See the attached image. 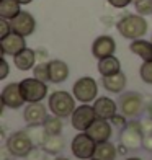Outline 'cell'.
I'll list each match as a JSON object with an SVG mask.
<instances>
[{"label": "cell", "instance_id": "6da1fadb", "mask_svg": "<svg viewBox=\"0 0 152 160\" xmlns=\"http://www.w3.org/2000/svg\"><path fill=\"white\" fill-rule=\"evenodd\" d=\"M118 31L126 39H141L147 33V21L142 15H126L118 21Z\"/></svg>", "mask_w": 152, "mask_h": 160}, {"label": "cell", "instance_id": "7a4b0ae2", "mask_svg": "<svg viewBox=\"0 0 152 160\" xmlns=\"http://www.w3.org/2000/svg\"><path fill=\"white\" fill-rule=\"evenodd\" d=\"M49 110L53 111L54 116H59V118H67L72 116L75 110V101L67 92H54L53 95L49 97Z\"/></svg>", "mask_w": 152, "mask_h": 160}, {"label": "cell", "instance_id": "3957f363", "mask_svg": "<svg viewBox=\"0 0 152 160\" xmlns=\"http://www.w3.org/2000/svg\"><path fill=\"white\" fill-rule=\"evenodd\" d=\"M20 88H21V93H23V98L26 103H38L48 93L46 82H43V80L36 78V77L21 80Z\"/></svg>", "mask_w": 152, "mask_h": 160}, {"label": "cell", "instance_id": "277c9868", "mask_svg": "<svg viewBox=\"0 0 152 160\" xmlns=\"http://www.w3.org/2000/svg\"><path fill=\"white\" fill-rule=\"evenodd\" d=\"M70 149H72V154L77 158L89 160V158H93V154H95V149H97V142L87 132H82V134L74 137Z\"/></svg>", "mask_w": 152, "mask_h": 160}, {"label": "cell", "instance_id": "5b68a950", "mask_svg": "<svg viewBox=\"0 0 152 160\" xmlns=\"http://www.w3.org/2000/svg\"><path fill=\"white\" fill-rule=\"evenodd\" d=\"M97 93H98V85L95 78L92 77H82L74 83V97L79 101H84V103L93 101L97 98Z\"/></svg>", "mask_w": 152, "mask_h": 160}, {"label": "cell", "instance_id": "8992f818", "mask_svg": "<svg viewBox=\"0 0 152 160\" xmlns=\"http://www.w3.org/2000/svg\"><path fill=\"white\" fill-rule=\"evenodd\" d=\"M95 119H97L95 108L89 106V105H80L79 108H75L72 116H70L72 126H74L77 131H87Z\"/></svg>", "mask_w": 152, "mask_h": 160}, {"label": "cell", "instance_id": "52a82bcc", "mask_svg": "<svg viewBox=\"0 0 152 160\" xmlns=\"http://www.w3.org/2000/svg\"><path fill=\"white\" fill-rule=\"evenodd\" d=\"M7 147H8L10 154H13L15 157H26L33 147V142L25 132H15L8 137Z\"/></svg>", "mask_w": 152, "mask_h": 160}, {"label": "cell", "instance_id": "ba28073f", "mask_svg": "<svg viewBox=\"0 0 152 160\" xmlns=\"http://www.w3.org/2000/svg\"><path fill=\"white\" fill-rule=\"evenodd\" d=\"M0 48H2L3 56H17L20 51H23L26 48L25 36L12 31L10 34H7L5 38L0 39Z\"/></svg>", "mask_w": 152, "mask_h": 160}, {"label": "cell", "instance_id": "9c48e42d", "mask_svg": "<svg viewBox=\"0 0 152 160\" xmlns=\"http://www.w3.org/2000/svg\"><path fill=\"white\" fill-rule=\"evenodd\" d=\"M25 103V98H23V93H21V88H20V83H8L2 90V105L3 106H8V108H17L23 106Z\"/></svg>", "mask_w": 152, "mask_h": 160}, {"label": "cell", "instance_id": "30bf717a", "mask_svg": "<svg viewBox=\"0 0 152 160\" xmlns=\"http://www.w3.org/2000/svg\"><path fill=\"white\" fill-rule=\"evenodd\" d=\"M10 23H12V30L21 36H25V38L30 36L36 28V21L31 13L28 12H20L15 18L10 20Z\"/></svg>", "mask_w": 152, "mask_h": 160}, {"label": "cell", "instance_id": "8fae6325", "mask_svg": "<svg viewBox=\"0 0 152 160\" xmlns=\"http://www.w3.org/2000/svg\"><path fill=\"white\" fill-rule=\"evenodd\" d=\"M121 113L126 118H136L142 111V97L137 93H126L121 98Z\"/></svg>", "mask_w": 152, "mask_h": 160}, {"label": "cell", "instance_id": "7c38bea8", "mask_svg": "<svg viewBox=\"0 0 152 160\" xmlns=\"http://www.w3.org/2000/svg\"><path fill=\"white\" fill-rule=\"evenodd\" d=\"M116 51V42L111 36H98L92 44V54L97 59H103V57L113 56Z\"/></svg>", "mask_w": 152, "mask_h": 160}, {"label": "cell", "instance_id": "4fadbf2b", "mask_svg": "<svg viewBox=\"0 0 152 160\" xmlns=\"http://www.w3.org/2000/svg\"><path fill=\"white\" fill-rule=\"evenodd\" d=\"M85 132L89 134L97 144L98 142H105V141L110 139V136H111V126H110V122H108V119L97 118Z\"/></svg>", "mask_w": 152, "mask_h": 160}, {"label": "cell", "instance_id": "5bb4252c", "mask_svg": "<svg viewBox=\"0 0 152 160\" xmlns=\"http://www.w3.org/2000/svg\"><path fill=\"white\" fill-rule=\"evenodd\" d=\"M23 116H25V121L31 126L43 124V122H46V119H48L46 108L41 105V101H38V103H28V106L25 108Z\"/></svg>", "mask_w": 152, "mask_h": 160}, {"label": "cell", "instance_id": "9a60e30c", "mask_svg": "<svg viewBox=\"0 0 152 160\" xmlns=\"http://www.w3.org/2000/svg\"><path fill=\"white\" fill-rule=\"evenodd\" d=\"M95 113H97V118H101V119H113L116 116V103L108 98V97H101L95 101Z\"/></svg>", "mask_w": 152, "mask_h": 160}, {"label": "cell", "instance_id": "2e32d148", "mask_svg": "<svg viewBox=\"0 0 152 160\" xmlns=\"http://www.w3.org/2000/svg\"><path fill=\"white\" fill-rule=\"evenodd\" d=\"M69 77V67L62 61H51L49 62V78L53 83H61Z\"/></svg>", "mask_w": 152, "mask_h": 160}, {"label": "cell", "instance_id": "e0dca14e", "mask_svg": "<svg viewBox=\"0 0 152 160\" xmlns=\"http://www.w3.org/2000/svg\"><path fill=\"white\" fill-rule=\"evenodd\" d=\"M13 62H15L17 69H20V70H30L36 62V54L33 49L25 48L17 56H13Z\"/></svg>", "mask_w": 152, "mask_h": 160}, {"label": "cell", "instance_id": "ac0fdd59", "mask_svg": "<svg viewBox=\"0 0 152 160\" xmlns=\"http://www.w3.org/2000/svg\"><path fill=\"white\" fill-rule=\"evenodd\" d=\"M98 72L101 74V77L113 75V74L121 72L119 59H116L114 56H108V57H103V59H98Z\"/></svg>", "mask_w": 152, "mask_h": 160}, {"label": "cell", "instance_id": "d6986e66", "mask_svg": "<svg viewBox=\"0 0 152 160\" xmlns=\"http://www.w3.org/2000/svg\"><path fill=\"white\" fill-rule=\"evenodd\" d=\"M101 83H103V87H105L108 92L119 93V92H123V88L126 87V77H124V74L118 72V74L103 77V78H101Z\"/></svg>", "mask_w": 152, "mask_h": 160}, {"label": "cell", "instance_id": "ffe728a7", "mask_svg": "<svg viewBox=\"0 0 152 160\" xmlns=\"http://www.w3.org/2000/svg\"><path fill=\"white\" fill-rule=\"evenodd\" d=\"M131 52L139 56L144 62L152 61V41H144V39H134L131 42Z\"/></svg>", "mask_w": 152, "mask_h": 160}, {"label": "cell", "instance_id": "44dd1931", "mask_svg": "<svg viewBox=\"0 0 152 160\" xmlns=\"http://www.w3.org/2000/svg\"><path fill=\"white\" fill-rule=\"evenodd\" d=\"M93 158L95 160H114L116 158V149L111 142H98L95 154H93Z\"/></svg>", "mask_w": 152, "mask_h": 160}, {"label": "cell", "instance_id": "7402d4cb", "mask_svg": "<svg viewBox=\"0 0 152 160\" xmlns=\"http://www.w3.org/2000/svg\"><path fill=\"white\" fill-rule=\"evenodd\" d=\"M20 2L18 0H0V17L7 18V20H13L20 10Z\"/></svg>", "mask_w": 152, "mask_h": 160}, {"label": "cell", "instance_id": "603a6c76", "mask_svg": "<svg viewBox=\"0 0 152 160\" xmlns=\"http://www.w3.org/2000/svg\"><path fill=\"white\" fill-rule=\"evenodd\" d=\"M34 77L43 80V82H48L49 78V62H43L39 65H36L34 67Z\"/></svg>", "mask_w": 152, "mask_h": 160}, {"label": "cell", "instance_id": "cb8c5ba5", "mask_svg": "<svg viewBox=\"0 0 152 160\" xmlns=\"http://www.w3.org/2000/svg\"><path fill=\"white\" fill-rule=\"evenodd\" d=\"M134 7L139 15H152V0H137Z\"/></svg>", "mask_w": 152, "mask_h": 160}, {"label": "cell", "instance_id": "d4e9b609", "mask_svg": "<svg viewBox=\"0 0 152 160\" xmlns=\"http://www.w3.org/2000/svg\"><path fill=\"white\" fill-rule=\"evenodd\" d=\"M139 74H141V78L144 80V82L152 85V61H147V62H144L141 65Z\"/></svg>", "mask_w": 152, "mask_h": 160}, {"label": "cell", "instance_id": "484cf974", "mask_svg": "<svg viewBox=\"0 0 152 160\" xmlns=\"http://www.w3.org/2000/svg\"><path fill=\"white\" fill-rule=\"evenodd\" d=\"M61 121H59V116H56L53 119H46V131L49 134H59L61 132Z\"/></svg>", "mask_w": 152, "mask_h": 160}, {"label": "cell", "instance_id": "4316f807", "mask_svg": "<svg viewBox=\"0 0 152 160\" xmlns=\"http://www.w3.org/2000/svg\"><path fill=\"white\" fill-rule=\"evenodd\" d=\"M13 30H12V23H8L7 18H2L0 20V39L5 38L7 34H10Z\"/></svg>", "mask_w": 152, "mask_h": 160}, {"label": "cell", "instance_id": "83f0119b", "mask_svg": "<svg viewBox=\"0 0 152 160\" xmlns=\"http://www.w3.org/2000/svg\"><path fill=\"white\" fill-rule=\"evenodd\" d=\"M131 2H134V0H108V3L111 7H114V8H124Z\"/></svg>", "mask_w": 152, "mask_h": 160}, {"label": "cell", "instance_id": "f1b7e54d", "mask_svg": "<svg viewBox=\"0 0 152 160\" xmlns=\"http://www.w3.org/2000/svg\"><path fill=\"white\" fill-rule=\"evenodd\" d=\"M0 65H2V74H0V78L3 80L7 75H8V64H7L5 57H2V59H0Z\"/></svg>", "mask_w": 152, "mask_h": 160}, {"label": "cell", "instance_id": "f546056e", "mask_svg": "<svg viewBox=\"0 0 152 160\" xmlns=\"http://www.w3.org/2000/svg\"><path fill=\"white\" fill-rule=\"evenodd\" d=\"M18 2H20L21 5H28V3H31L33 0H18Z\"/></svg>", "mask_w": 152, "mask_h": 160}, {"label": "cell", "instance_id": "4dcf8cb0", "mask_svg": "<svg viewBox=\"0 0 152 160\" xmlns=\"http://www.w3.org/2000/svg\"><path fill=\"white\" fill-rule=\"evenodd\" d=\"M126 160H141V158H137V157H131V158H126Z\"/></svg>", "mask_w": 152, "mask_h": 160}, {"label": "cell", "instance_id": "1f68e13d", "mask_svg": "<svg viewBox=\"0 0 152 160\" xmlns=\"http://www.w3.org/2000/svg\"><path fill=\"white\" fill-rule=\"evenodd\" d=\"M57 160H69V158H64V157H61V158H57Z\"/></svg>", "mask_w": 152, "mask_h": 160}, {"label": "cell", "instance_id": "d6a6232c", "mask_svg": "<svg viewBox=\"0 0 152 160\" xmlns=\"http://www.w3.org/2000/svg\"><path fill=\"white\" fill-rule=\"evenodd\" d=\"M89 160H95V158H89Z\"/></svg>", "mask_w": 152, "mask_h": 160}, {"label": "cell", "instance_id": "836d02e7", "mask_svg": "<svg viewBox=\"0 0 152 160\" xmlns=\"http://www.w3.org/2000/svg\"><path fill=\"white\" fill-rule=\"evenodd\" d=\"M134 2H137V0H134Z\"/></svg>", "mask_w": 152, "mask_h": 160}]
</instances>
